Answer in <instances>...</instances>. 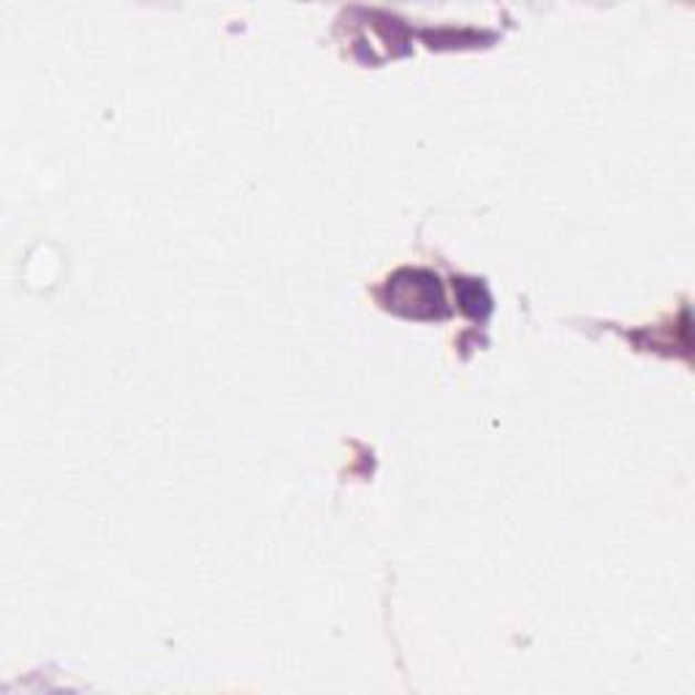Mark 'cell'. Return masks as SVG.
<instances>
[{"mask_svg":"<svg viewBox=\"0 0 695 695\" xmlns=\"http://www.w3.org/2000/svg\"><path fill=\"white\" fill-rule=\"evenodd\" d=\"M386 307L410 318H443L446 301L432 272L402 269L389 280Z\"/></svg>","mask_w":695,"mask_h":695,"instance_id":"6da1fadb","label":"cell"},{"mask_svg":"<svg viewBox=\"0 0 695 695\" xmlns=\"http://www.w3.org/2000/svg\"><path fill=\"white\" fill-rule=\"evenodd\" d=\"M457 292H459V301L464 305V310L473 313V316H487L489 313V294L481 283L476 280H459L457 283Z\"/></svg>","mask_w":695,"mask_h":695,"instance_id":"7a4b0ae2","label":"cell"}]
</instances>
